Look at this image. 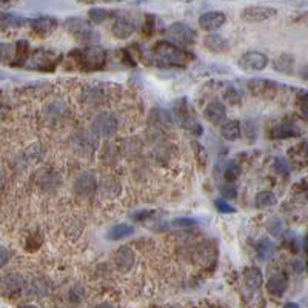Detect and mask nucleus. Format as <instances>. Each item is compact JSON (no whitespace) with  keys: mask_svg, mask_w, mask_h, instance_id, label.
Returning <instances> with one entry per match:
<instances>
[{"mask_svg":"<svg viewBox=\"0 0 308 308\" xmlns=\"http://www.w3.org/2000/svg\"><path fill=\"white\" fill-rule=\"evenodd\" d=\"M153 59L156 63L162 66H184L190 57V54L179 48L177 45L168 42V40H160L153 46Z\"/></svg>","mask_w":308,"mask_h":308,"instance_id":"1","label":"nucleus"},{"mask_svg":"<svg viewBox=\"0 0 308 308\" xmlns=\"http://www.w3.org/2000/svg\"><path fill=\"white\" fill-rule=\"evenodd\" d=\"M71 56L76 59L77 65L85 71H97L106 62V52L102 46L89 45L83 49L72 51Z\"/></svg>","mask_w":308,"mask_h":308,"instance_id":"2","label":"nucleus"},{"mask_svg":"<svg viewBox=\"0 0 308 308\" xmlns=\"http://www.w3.org/2000/svg\"><path fill=\"white\" fill-rule=\"evenodd\" d=\"M60 59H62V56L57 52L49 51V49H43V48H37L26 59L25 66L29 68V69H35V71L51 72V71L56 69Z\"/></svg>","mask_w":308,"mask_h":308,"instance_id":"3","label":"nucleus"},{"mask_svg":"<svg viewBox=\"0 0 308 308\" xmlns=\"http://www.w3.org/2000/svg\"><path fill=\"white\" fill-rule=\"evenodd\" d=\"M63 28L66 29L68 34H71L72 37L80 40V42H86V43H93L97 40V32L91 28L86 20L80 19V17H68V19L63 22Z\"/></svg>","mask_w":308,"mask_h":308,"instance_id":"4","label":"nucleus"},{"mask_svg":"<svg viewBox=\"0 0 308 308\" xmlns=\"http://www.w3.org/2000/svg\"><path fill=\"white\" fill-rule=\"evenodd\" d=\"M117 126H119V122L117 119L110 114V113H102L99 114L93 123H91V130L96 136L99 137H110L113 134H116L117 131Z\"/></svg>","mask_w":308,"mask_h":308,"instance_id":"5","label":"nucleus"},{"mask_svg":"<svg viewBox=\"0 0 308 308\" xmlns=\"http://www.w3.org/2000/svg\"><path fill=\"white\" fill-rule=\"evenodd\" d=\"M238 65L242 71H262L268 65V57L259 51H248L239 57Z\"/></svg>","mask_w":308,"mask_h":308,"instance_id":"6","label":"nucleus"},{"mask_svg":"<svg viewBox=\"0 0 308 308\" xmlns=\"http://www.w3.org/2000/svg\"><path fill=\"white\" fill-rule=\"evenodd\" d=\"M278 14V9L270 6H248L241 12V19L248 23H261Z\"/></svg>","mask_w":308,"mask_h":308,"instance_id":"7","label":"nucleus"},{"mask_svg":"<svg viewBox=\"0 0 308 308\" xmlns=\"http://www.w3.org/2000/svg\"><path fill=\"white\" fill-rule=\"evenodd\" d=\"M248 89L259 99H273L276 96V83L267 79H251L248 82Z\"/></svg>","mask_w":308,"mask_h":308,"instance_id":"8","label":"nucleus"},{"mask_svg":"<svg viewBox=\"0 0 308 308\" xmlns=\"http://www.w3.org/2000/svg\"><path fill=\"white\" fill-rule=\"evenodd\" d=\"M167 34L170 35V37H173L176 42H180L184 45H191L194 40H196V31L185 25V23H173L167 28Z\"/></svg>","mask_w":308,"mask_h":308,"instance_id":"9","label":"nucleus"},{"mask_svg":"<svg viewBox=\"0 0 308 308\" xmlns=\"http://www.w3.org/2000/svg\"><path fill=\"white\" fill-rule=\"evenodd\" d=\"M29 25L32 28V31L40 35V37H48L51 32H54L59 26V22L56 17H51V15H40V17H35V19L29 20Z\"/></svg>","mask_w":308,"mask_h":308,"instance_id":"10","label":"nucleus"},{"mask_svg":"<svg viewBox=\"0 0 308 308\" xmlns=\"http://www.w3.org/2000/svg\"><path fill=\"white\" fill-rule=\"evenodd\" d=\"M111 29H113V34L116 35L117 39H128L130 35L134 32L136 25H134V22L130 19L128 15H125V14H116Z\"/></svg>","mask_w":308,"mask_h":308,"instance_id":"11","label":"nucleus"},{"mask_svg":"<svg viewBox=\"0 0 308 308\" xmlns=\"http://www.w3.org/2000/svg\"><path fill=\"white\" fill-rule=\"evenodd\" d=\"M227 22V15L224 12H219V11H210V12H205L199 17V25H201L202 29L208 31V32H213L216 29H219L225 25Z\"/></svg>","mask_w":308,"mask_h":308,"instance_id":"12","label":"nucleus"},{"mask_svg":"<svg viewBox=\"0 0 308 308\" xmlns=\"http://www.w3.org/2000/svg\"><path fill=\"white\" fill-rule=\"evenodd\" d=\"M97 187V180L93 173H82L74 182V191L80 197H89L93 196Z\"/></svg>","mask_w":308,"mask_h":308,"instance_id":"13","label":"nucleus"},{"mask_svg":"<svg viewBox=\"0 0 308 308\" xmlns=\"http://www.w3.org/2000/svg\"><path fill=\"white\" fill-rule=\"evenodd\" d=\"M204 46L216 54H222V52H228L230 51V43L225 37H222L221 34L216 32H210L208 35L204 37Z\"/></svg>","mask_w":308,"mask_h":308,"instance_id":"14","label":"nucleus"},{"mask_svg":"<svg viewBox=\"0 0 308 308\" xmlns=\"http://www.w3.org/2000/svg\"><path fill=\"white\" fill-rule=\"evenodd\" d=\"M23 285H25V279L20 275H8L0 281V290H2L6 296L20 293Z\"/></svg>","mask_w":308,"mask_h":308,"instance_id":"15","label":"nucleus"},{"mask_svg":"<svg viewBox=\"0 0 308 308\" xmlns=\"http://www.w3.org/2000/svg\"><path fill=\"white\" fill-rule=\"evenodd\" d=\"M114 262H116V267L120 270V271H130L136 262V255L134 251L130 248V247H120L117 251H116V256H114Z\"/></svg>","mask_w":308,"mask_h":308,"instance_id":"16","label":"nucleus"},{"mask_svg":"<svg viewBox=\"0 0 308 308\" xmlns=\"http://www.w3.org/2000/svg\"><path fill=\"white\" fill-rule=\"evenodd\" d=\"M287 287H288V278L284 273H276L273 275L268 282H267V290L270 295H273L276 298H281L285 292H287Z\"/></svg>","mask_w":308,"mask_h":308,"instance_id":"17","label":"nucleus"},{"mask_svg":"<svg viewBox=\"0 0 308 308\" xmlns=\"http://www.w3.org/2000/svg\"><path fill=\"white\" fill-rule=\"evenodd\" d=\"M204 116L208 122L211 123H219L221 120L225 119L227 116V110H225V106L222 102L219 100H214V102H210L205 108V111H204Z\"/></svg>","mask_w":308,"mask_h":308,"instance_id":"18","label":"nucleus"},{"mask_svg":"<svg viewBox=\"0 0 308 308\" xmlns=\"http://www.w3.org/2000/svg\"><path fill=\"white\" fill-rule=\"evenodd\" d=\"M244 282H245V287L251 292H256L262 287V282H264V276H262V271L258 268V267H250L245 270L244 273Z\"/></svg>","mask_w":308,"mask_h":308,"instance_id":"19","label":"nucleus"},{"mask_svg":"<svg viewBox=\"0 0 308 308\" xmlns=\"http://www.w3.org/2000/svg\"><path fill=\"white\" fill-rule=\"evenodd\" d=\"M271 136L275 139H290V137H298L301 136V130L293 123V122H282L278 125L276 128L271 131Z\"/></svg>","mask_w":308,"mask_h":308,"instance_id":"20","label":"nucleus"},{"mask_svg":"<svg viewBox=\"0 0 308 308\" xmlns=\"http://www.w3.org/2000/svg\"><path fill=\"white\" fill-rule=\"evenodd\" d=\"M295 57L292 54H279L278 57L273 59V66L278 72L282 74H293L295 72Z\"/></svg>","mask_w":308,"mask_h":308,"instance_id":"21","label":"nucleus"},{"mask_svg":"<svg viewBox=\"0 0 308 308\" xmlns=\"http://www.w3.org/2000/svg\"><path fill=\"white\" fill-rule=\"evenodd\" d=\"M242 128H241V123L238 120H228L224 126H222V137L233 142V140H238L241 137Z\"/></svg>","mask_w":308,"mask_h":308,"instance_id":"22","label":"nucleus"},{"mask_svg":"<svg viewBox=\"0 0 308 308\" xmlns=\"http://www.w3.org/2000/svg\"><path fill=\"white\" fill-rule=\"evenodd\" d=\"M133 231H134V228H133L130 224H119V225L113 227L111 231L108 233V239H111V241H120V239H125V238L131 236Z\"/></svg>","mask_w":308,"mask_h":308,"instance_id":"23","label":"nucleus"},{"mask_svg":"<svg viewBox=\"0 0 308 308\" xmlns=\"http://www.w3.org/2000/svg\"><path fill=\"white\" fill-rule=\"evenodd\" d=\"M148 120L153 123V125H157L160 128H165V126H170L171 125V117L170 114L165 111V110H159V108H154L151 111V114L148 116Z\"/></svg>","mask_w":308,"mask_h":308,"instance_id":"24","label":"nucleus"},{"mask_svg":"<svg viewBox=\"0 0 308 308\" xmlns=\"http://www.w3.org/2000/svg\"><path fill=\"white\" fill-rule=\"evenodd\" d=\"M26 23L25 19L19 15H14L11 12H6V11H0V25L3 26H8V28H20Z\"/></svg>","mask_w":308,"mask_h":308,"instance_id":"25","label":"nucleus"},{"mask_svg":"<svg viewBox=\"0 0 308 308\" xmlns=\"http://www.w3.org/2000/svg\"><path fill=\"white\" fill-rule=\"evenodd\" d=\"M28 59V42L25 40H20V42H17L15 46H14V62L11 65H15V66H19V65H25Z\"/></svg>","mask_w":308,"mask_h":308,"instance_id":"26","label":"nucleus"},{"mask_svg":"<svg viewBox=\"0 0 308 308\" xmlns=\"http://www.w3.org/2000/svg\"><path fill=\"white\" fill-rule=\"evenodd\" d=\"M275 255V244L270 239H261L258 244V258L259 261H268Z\"/></svg>","mask_w":308,"mask_h":308,"instance_id":"27","label":"nucleus"},{"mask_svg":"<svg viewBox=\"0 0 308 308\" xmlns=\"http://www.w3.org/2000/svg\"><path fill=\"white\" fill-rule=\"evenodd\" d=\"M276 196L271 191H261L258 193L255 199V205L256 208H267V207H273L276 204Z\"/></svg>","mask_w":308,"mask_h":308,"instance_id":"28","label":"nucleus"},{"mask_svg":"<svg viewBox=\"0 0 308 308\" xmlns=\"http://www.w3.org/2000/svg\"><path fill=\"white\" fill-rule=\"evenodd\" d=\"M88 15H89V20L91 22L100 23L106 19H110V17H113L114 14L110 9H105V8H91L88 12Z\"/></svg>","mask_w":308,"mask_h":308,"instance_id":"29","label":"nucleus"},{"mask_svg":"<svg viewBox=\"0 0 308 308\" xmlns=\"http://www.w3.org/2000/svg\"><path fill=\"white\" fill-rule=\"evenodd\" d=\"M14 59V45L0 42V63H9Z\"/></svg>","mask_w":308,"mask_h":308,"instance_id":"30","label":"nucleus"},{"mask_svg":"<svg viewBox=\"0 0 308 308\" xmlns=\"http://www.w3.org/2000/svg\"><path fill=\"white\" fill-rule=\"evenodd\" d=\"M239 174H241V167L234 164V162H231V164H228L224 168V177H225V180H228V182L236 180L239 177Z\"/></svg>","mask_w":308,"mask_h":308,"instance_id":"31","label":"nucleus"},{"mask_svg":"<svg viewBox=\"0 0 308 308\" xmlns=\"http://www.w3.org/2000/svg\"><path fill=\"white\" fill-rule=\"evenodd\" d=\"M214 207L219 213H224V214H230V213H236V208H233L225 199H217L214 201Z\"/></svg>","mask_w":308,"mask_h":308,"instance_id":"32","label":"nucleus"},{"mask_svg":"<svg viewBox=\"0 0 308 308\" xmlns=\"http://www.w3.org/2000/svg\"><path fill=\"white\" fill-rule=\"evenodd\" d=\"M273 165H275V170H276L279 174L287 176V174L290 173V167H288V164H287V160H285V159H282V157H276Z\"/></svg>","mask_w":308,"mask_h":308,"instance_id":"33","label":"nucleus"},{"mask_svg":"<svg viewBox=\"0 0 308 308\" xmlns=\"http://www.w3.org/2000/svg\"><path fill=\"white\" fill-rule=\"evenodd\" d=\"M267 228H268V231H270L271 234H273V236H279V234L282 233V222L275 217V219H270Z\"/></svg>","mask_w":308,"mask_h":308,"instance_id":"34","label":"nucleus"},{"mask_svg":"<svg viewBox=\"0 0 308 308\" xmlns=\"http://www.w3.org/2000/svg\"><path fill=\"white\" fill-rule=\"evenodd\" d=\"M236 194H238V191L233 185H225L222 188V196L227 197V199H236Z\"/></svg>","mask_w":308,"mask_h":308,"instance_id":"35","label":"nucleus"},{"mask_svg":"<svg viewBox=\"0 0 308 308\" xmlns=\"http://www.w3.org/2000/svg\"><path fill=\"white\" fill-rule=\"evenodd\" d=\"M173 225L174 227H193V225H196V221L194 219H176V221H173Z\"/></svg>","mask_w":308,"mask_h":308,"instance_id":"36","label":"nucleus"},{"mask_svg":"<svg viewBox=\"0 0 308 308\" xmlns=\"http://www.w3.org/2000/svg\"><path fill=\"white\" fill-rule=\"evenodd\" d=\"M6 262H8V251H6L5 247L0 245V268L5 267Z\"/></svg>","mask_w":308,"mask_h":308,"instance_id":"37","label":"nucleus"},{"mask_svg":"<svg viewBox=\"0 0 308 308\" xmlns=\"http://www.w3.org/2000/svg\"><path fill=\"white\" fill-rule=\"evenodd\" d=\"M151 214H153V211H142V213L133 214V217H134V219H137V221H143L145 217H150Z\"/></svg>","mask_w":308,"mask_h":308,"instance_id":"38","label":"nucleus"},{"mask_svg":"<svg viewBox=\"0 0 308 308\" xmlns=\"http://www.w3.org/2000/svg\"><path fill=\"white\" fill-rule=\"evenodd\" d=\"M94 308H114L111 304H108V302H100V304H97Z\"/></svg>","mask_w":308,"mask_h":308,"instance_id":"39","label":"nucleus"},{"mask_svg":"<svg viewBox=\"0 0 308 308\" xmlns=\"http://www.w3.org/2000/svg\"><path fill=\"white\" fill-rule=\"evenodd\" d=\"M282 308H299V305L296 302H287Z\"/></svg>","mask_w":308,"mask_h":308,"instance_id":"40","label":"nucleus"},{"mask_svg":"<svg viewBox=\"0 0 308 308\" xmlns=\"http://www.w3.org/2000/svg\"><path fill=\"white\" fill-rule=\"evenodd\" d=\"M19 308H37L35 305H31V304H28V305H22V307H19Z\"/></svg>","mask_w":308,"mask_h":308,"instance_id":"41","label":"nucleus"}]
</instances>
